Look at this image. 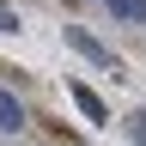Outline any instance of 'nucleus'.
<instances>
[{
    "label": "nucleus",
    "instance_id": "nucleus-1",
    "mask_svg": "<svg viewBox=\"0 0 146 146\" xmlns=\"http://www.w3.org/2000/svg\"><path fill=\"white\" fill-rule=\"evenodd\" d=\"M67 49H79L85 61H91V67H104V73H122V61H116V55H110L91 31H79V25H67Z\"/></svg>",
    "mask_w": 146,
    "mask_h": 146
},
{
    "label": "nucleus",
    "instance_id": "nucleus-2",
    "mask_svg": "<svg viewBox=\"0 0 146 146\" xmlns=\"http://www.w3.org/2000/svg\"><path fill=\"white\" fill-rule=\"evenodd\" d=\"M67 98L79 104V116H85V122H110V110H104V98H98L91 85H79V79H73V85H67Z\"/></svg>",
    "mask_w": 146,
    "mask_h": 146
},
{
    "label": "nucleus",
    "instance_id": "nucleus-3",
    "mask_svg": "<svg viewBox=\"0 0 146 146\" xmlns=\"http://www.w3.org/2000/svg\"><path fill=\"white\" fill-rule=\"evenodd\" d=\"M18 128H25V104L0 91V134H18Z\"/></svg>",
    "mask_w": 146,
    "mask_h": 146
},
{
    "label": "nucleus",
    "instance_id": "nucleus-4",
    "mask_svg": "<svg viewBox=\"0 0 146 146\" xmlns=\"http://www.w3.org/2000/svg\"><path fill=\"white\" fill-rule=\"evenodd\" d=\"M116 6V18H134V25H146V0H110Z\"/></svg>",
    "mask_w": 146,
    "mask_h": 146
},
{
    "label": "nucleus",
    "instance_id": "nucleus-5",
    "mask_svg": "<svg viewBox=\"0 0 146 146\" xmlns=\"http://www.w3.org/2000/svg\"><path fill=\"white\" fill-rule=\"evenodd\" d=\"M128 128H134V146H146V116H128Z\"/></svg>",
    "mask_w": 146,
    "mask_h": 146
},
{
    "label": "nucleus",
    "instance_id": "nucleus-6",
    "mask_svg": "<svg viewBox=\"0 0 146 146\" xmlns=\"http://www.w3.org/2000/svg\"><path fill=\"white\" fill-rule=\"evenodd\" d=\"M0 31L12 36V31H18V12H6V6H0Z\"/></svg>",
    "mask_w": 146,
    "mask_h": 146
}]
</instances>
